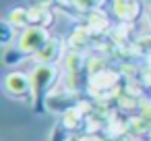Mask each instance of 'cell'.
<instances>
[{
  "mask_svg": "<svg viewBox=\"0 0 151 141\" xmlns=\"http://www.w3.org/2000/svg\"><path fill=\"white\" fill-rule=\"evenodd\" d=\"M46 42H48L46 29L33 25V27H27L21 33V38H19V50L21 52H40L46 46Z\"/></svg>",
  "mask_w": 151,
  "mask_h": 141,
  "instance_id": "1",
  "label": "cell"
},
{
  "mask_svg": "<svg viewBox=\"0 0 151 141\" xmlns=\"http://www.w3.org/2000/svg\"><path fill=\"white\" fill-rule=\"evenodd\" d=\"M4 89L11 95L21 98L33 89V83H31V77H27L25 73H9L4 79Z\"/></svg>",
  "mask_w": 151,
  "mask_h": 141,
  "instance_id": "2",
  "label": "cell"
},
{
  "mask_svg": "<svg viewBox=\"0 0 151 141\" xmlns=\"http://www.w3.org/2000/svg\"><path fill=\"white\" fill-rule=\"evenodd\" d=\"M54 77H56V69L50 67V64H42V67L33 73V77H31L33 91H42V89H46V87L52 83Z\"/></svg>",
  "mask_w": 151,
  "mask_h": 141,
  "instance_id": "3",
  "label": "cell"
},
{
  "mask_svg": "<svg viewBox=\"0 0 151 141\" xmlns=\"http://www.w3.org/2000/svg\"><path fill=\"white\" fill-rule=\"evenodd\" d=\"M114 13L118 19L122 21H130L139 15V4L134 2V0H118L116 7H114Z\"/></svg>",
  "mask_w": 151,
  "mask_h": 141,
  "instance_id": "4",
  "label": "cell"
},
{
  "mask_svg": "<svg viewBox=\"0 0 151 141\" xmlns=\"http://www.w3.org/2000/svg\"><path fill=\"white\" fill-rule=\"evenodd\" d=\"M58 56H60V42H58V40H48L46 46L37 52V60H40L42 64H50V62H54Z\"/></svg>",
  "mask_w": 151,
  "mask_h": 141,
  "instance_id": "5",
  "label": "cell"
},
{
  "mask_svg": "<svg viewBox=\"0 0 151 141\" xmlns=\"http://www.w3.org/2000/svg\"><path fill=\"white\" fill-rule=\"evenodd\" d=\"M6 21H9L13 27H21V25L29 23V11H25V9H17V11L11 13V17H9Z\"/></svg>",
  "mask_w": 151,
  "mask_h": 141,
  "instance_id": "6",
  "label": "cell"
},
{
  "mask_svg": "<svg viewBox=\"0 0 151 141\" xmlns=\"http://www.w3.org/2000/svg\"><path fill=\"white\" fill-rule=\"evenodd\" d=\"M77 124H79V112H75V110L66 112V116H64V127H66V129H73V127H77Z\"/></svg>",
  "mask_w": 151,
  "mask_h": 141,
  "instance_id": "7",
  "label": "cell"
},
{
  "mask_svg": "<svg viewBox=\"0 0 151 141\" xmlns=\"http://www.w3.org/2000/svg\"><path fill=\"white\" fill-rule=\"evenodd\" d=\"M73 2L79 7V9H93L97 4H104V0H73Z\"/></svg>",
  "mask_w": 151,
  "mask_h": 141,
  "instance_id": "8",
  "label": "cell"
},
{
  "mask_svg": "<svg viewBox=\"0 0 151 141\" xmlns=\"http://www.w3.org/2000/svg\"><path fill=\"white\" fill-rule=\"evenodd\" d=\"M11 40H13V25L9 21H4L2 23V44H9Z\"/></svg>",
  "mask_w": 151,
  "mask_h": 141,
  "instance_id": "9",
  "label": "cell"
},
{
  "mask_svg": "<svg viewBox=\"0 0 151 141\" xmlns=\"http://www.w3.org/2000/svg\"><path fill=\"white\" fill-rule=\"evenodd\" d=\"M116 2H118V0H116Z\"/></svg>",
  "mask_w": 151,
  "mask_h": 141,
  "instance_id": "10",
  "label": "cell"
}]
</instances>
